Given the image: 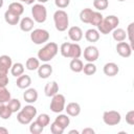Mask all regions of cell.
<instances>
[{"instance_id":"42","label":"cell","mask_w":134,"mask_h":134,"mask_svg":"<svg viewBox=\"0 0 134 134\" xmlns=\"http://www.w3.org/2000/svg\"><path fill=\"white\" fill-rule=\"evenodd\" d=\"M54 4L59 8H65L70 4V0H54Z\"/></svg>"},{"instance_id":"47","label":"cell","mask_w":134,"mask_h":134,"mask_svg":"<svg viewBox=\"0 0 134 134\" xmlns=\"http://www.w3.org/2000/svg\"><path fill=\"white\" fill-rule=\"evenodd\" d=\"M80 132L77 131V130H71V131H69V134H79Z\"/></svg>"},{"instance_id":"50","label":"cell","mask_w":134,"mask_h":134,"mask_svg":"<svg viewBox=\"0 0 134 134\" xmlns=\"http://www.w3.org/2000/svg\"><path fill=\"white\" fill-rule=\"evenodd\" d=\"M3 104H4V103H2V102H0V107H1V106H2Z\"/></svg>"},{"instance_id":"43","label":"cell","mask_w":134,"mask_h":134,"mask_svg":"<svg viewBox=\"0 0 134 134\" xmlns=\"http://www.w3.org/2000/svg\"><path fill=\"white\" fill-rule=\"evenodd\" d=\"M9 80L7 75H0V86H6L8 84Z\"/></svg>"},{"instance_id":"10","label":"cell","mask_w":134,"mask_h":134,"mask_svg":"<svg viewBox=\"0 0 134 134\" xmlns=\"http://www.w3.org/2000/svg\"><path fill=\"white\" fill-rule=\"evenodd\" d=\"M13 65L12 58L7 54H3L0 57V75H7L8 70Z\"/></svg>"},{"instance_id":"30","label":"cell","mask_w":134,"mask_h":134,"mask_svg":"<svg viewBox=\"0 0 134 134\" xmlns=\"http://www.w3.org/2000/svg\"><path fill=\"white\" fill-rule=\"evenodd\" d=\"M8 108L12 110L13 113H17L18 111L21 110V102L18 99V98H10L8 100V104H7Z\"/></svg>"},{"instance_id":"39","label":"cell","mask_w":134,"mask_h":134,"mask_svg":"<svg viewBox=\"0 0 134 134\" xmlns=\"http://www.w3.org/2000/svg\"><path fill=\"white\" fill-rule=\"evenodd\" d=\"M22 110H23L24 112H26V113H27L31 118L36 117V115H37V108H36L35 106L30 105V104H28V105L24 106V107L22 108Z\"/></svg>"},{"instance_id":"27","label":"cell","mask_w":134,"mask_h":134,"mask_svg":"<svg viewBox=\"0 0 134 134\" xmlns=\"http://www.w3.org/2000/svg\"><path fill=\"white\" fill-rule=\"evenodd\" d=\"M10 73H12V75H14L16 77L20 76L21 74L24 73V65L20 62L13 64L12 67H10Z\"/></svg>"},{"instance_id":"31","label":"cell","mask_w":134,"mask_h":134,"mask_svg":"<svg viewBox=\"0 0 134 134\" xmlns=\"http://www.w3.org/2000/svg\"><path fill=\"white\" fill-rule=\"evenodd\" d=\"M12 98L10 92L7 90L6 86H0V102L2 103H8V100Z\"/></svg>"},{"instance_id":"9","label":"cell","mask_w":134,"mask_h":134,"mask_svg":"<svg viewBox=\"0 0 134 134\" xmlns=\"http://www.w3.org/2000/svg\"><path fill=\"white\" fill-rule=\"evenodd\" d=\"M83 55H84V59H85L87 62L94 63V62L98 59V57H99V51H98V49H97L96 46L90 45V46H87V47L84 49Z\"/></svg>"},{"instance_id":"51","label":"cell","mask_w":134,"mask_h":134,"mask_svg":"<svg viewBox=\"0 0 134 134\" xmlns=\"http://www.w3.org/2000/svg\"><path fill=\"white\" fill-rule=\"evenodd\" d=\"M117 1H119V2H122V1H126V0H117Z\"/></svg>"},{"instance_id":"16","label":"cell","mask_w":134,"mask_h":134,"mask_svg":"<svg viewBox=\"0 0 134 134\" xmlns=\"http://www.w3.org/2000/svg\"><path fill=\"white\" fill-rule=\"evenodd\" d=\"M65 111L69 116L75 117V116L80 115V113H81V106L79 103L71 102V103L67 104V106H65Z\"/></svg>"},{"instance_id":"29","label":"cell","mask_w":134,"mask_h":134,"mask_svg":"<svg viewBox=\"0 0 134 134\" xmlns=\"http://www.w3.org/2000/svg\"><path fill=\"white\" fill-rule=\"evenodd\" d=\"M58 124H60L63 128H67L68 126H69V124H70V118H69V115L68 114H59L57 117H55V119H54Z\"/></svg>"},{"instance_id":"32","label":"cell","mask_w":134,"mask_h":134,"mask_svg":"<svg viewBox=\"0 0 134 134\" xmlns=\"http://www.w3.org/2000/svg\"><path fill=\"white\" fill-rule=\"evenodd\" d=\"M29 125H30L29 126V132L31 134H41L43 132V130H44V127L41 126L37 120L36 121H31Z\"/></svg>"},{"instance_id":"38","label":"cell","mask_w":134,"mask_h":134,"mask_svg":"<svg viewBox=\"0 0 134 134\" xmlns=\"http://www.w3.org/2000/svg\"><path fill=\"white\" fill-rule=\"evenodd\" d=\"M50 131L52 134H63L65 131V128H63L60 124H58L55 120L50 125Z\"/></svg>"},{"instance_id":"19","label":"cell","mask_w":134,"mask_h":134,"mask_svg":"<svg viewBox=\"0 0 134 134\" xmlns=\"http://www.w3.org/2000/svg\"><path fill=\"white\" fill-rule=\"evenodd\" d=\"M34 25H35V21L29 17H24L23 19H21V21L19 23L20 29L24 32L31 31L34 29Z\"/></svg>"},{"instance_id":"20","label":"cell","mask_w":134,"mask_h":134,"mask_svg":"<svg viewBox=\"0 0 134 134\" xmlns=\"http://www.w3.org/2000/svg\"><path fill=\"white\" fill-rule=\"evenodd\" d=\"M4 20L6 23H8L9 25H17L20 22V16L14 14L10 10H5L4 13Z\"/></svg>"},{"instance_id":"11","label":"cell","mask_w":134,"mask_h":134,"mask_svg":"<svg viewBox=\"0 0 134 134\" xmlns=\"http://www.w3.org/2000/svg\"><path fill=\"white\" fill-rule=\"evenodd\" d=\"M116 51L117 53L122 58H129L132 54V46L128 42H118L116 45Z\"/></svg>"},{"instance_id":"18","label":"cell","mask_w":134,"mask_h":134,"mask_svg":"<svg viewBox=\"0 0 134 134\" xmlns=\"http://www.w3.org/2000/svg\"><path fill=\"white\" fill-rule=\"evenodd\" d=\"M16 85L20 89H27L31 85V77L28 74H21L20 76L17 77Z\"/></svg>"},{"instance_id":"36","label":"cell","mask_w":134,"mask_h":134,"mask_svg":"<svg viewBox=\"0 0 134 134\" xmlns=\"http://www.w3.org/2000/svg\"><path fill=\"white\" fill-rule=\"evenodd\" d=\"M36 120H37L41 126H43V127L45 128L46 126L49 125V122H50V117H49L48 114H46V113H42V114L38 115V117H37Z\"/></svg>"},{"instance_id":"1","label":"cell","mask_w":134,"mask_h":134,"mask_svg":"<svg viewBox=\"0 0 134 134\" xmlns=\"http://www.w3.org/2000/svg\"><path fill=\"white\" fill-rule=\"evenodd\" d=\"M59 52V46L54 42H48L45 44L39 51H38V59L42 62H49L51 61Z\"/></svg>"},{"instance_id":"23","label":"cell","mask_w":134,"mask_h":134,"mask_svg":"<svg viewBox=\"0 0 134 134\" xmlns=\"http://www.w3.org/2000/svg\"><path fill=\"white\" fill-rule=\"evenodd\" d=\"M112 37L113 39L116 41V42H122L126 40L127 38V34H126V30L122 29V28H115L112 30Z\"/></svg>"},{"instance_id":"14","label":"cell","mask_w":134,"mask_h":134,"mask_svg":"<svg viewBox=\"0 0 134 134\" xmlns=\"http://www.w3.org/2000/svg\"><path fill=\"white\" fill-rule=\"evenodd\" d=\"M103 71L107 76H115L119 72V67L117 64H115L113 62H109L104 65Z\"/></svg>"},{"instance_id":"6","label":"cell","mask_w":134,"mask_h":134,"mask_svg":"<svg viewBox=\"0 0 134 134\" xmlns=\"http://www.w3.org/2000/svg\"><path fill=\"white\" fill-rule=\"evenodd\" d=\"M65 106H66L65 96L61 93H57L52 96L49 107H50V110L53 113H61L62 111L65 110Z\"/></svg>"},{"instance_id":"5","label":"cell","mask_w":134,"mask_h":134,"mask_svg":"<svg viewBox=\"0 0 134 134\" xmlns=\"http://www.w3.org/2000/svg\"><path fill=\"white\" fill-rule=\"evenodd\" d=\"M32 20L37 23H44L47 19V9L42 3L34 4L31 7Z\"/></svg>"},{"instance_id":"49","label":"cell","mask_w":134,"mask_h":134,"mask_svg":"<svg viewBox=\"0 0 134 134\" xmlns=\"http://www.w3.org/2000/svg\"><path fill=\"white\" fill-rule=\"evenodd\" d=\"M3 4H4V0H0V8L3 6Z\"/></svg>"},{"instance_id":"28","label":"cell","mask_w":134,"mask_h":134,"mask_svg":"<svg viewBox=\"0 0 134 134\" xmlns=\"http://www.w3.org/2000/svg\"><path fill=\"white\" fill-rule=\"evenodd\" d=\"M94 10H92L91 8L87 7V8H84L81 10L80 13V19L83 23H89L90 20H91V17H92V14H93Z\"/></svg>"},{"instance_id":"35","label":"cell","mask_w":134,"mask_h":134,"mask_svg":"<svg viewBox=\"0 0 134 134\" xmlns=\"http://www.w3.org/2000/svg\"><path fill=\"white\" fill-rule=\"evenodd\" d=\"M83 71L86 75H93L96 72V66L94 65V63H90L88 62L87 64L84 65L83 67Z\"/></svg>"},{"instance_id":"25","label":"cell","mask_w":134,"mask_h":134,"mask_svg":"<svg viewBox=\"0 0 134 134\" xmlns=\"http://www.w3.org/2000/svg\"><path fill=\"white\" fill-rule=\"evenodd\" d=\"M34 118H31L26 112H24L22 109L20 111H18V114H17V120L22 124V125H28L32 121Z\"/></svg>"},{"instance_id":"37","label":"cell","mask_w":134,"mask_h":134,"mask_svg":"<svg viewBox=\"0 0 134 134\" xmlns=\"http://www.w3.org/2000/svg\"><path fill=\"white\" fill-rule=\"evenodd\" d=\"M109 5L108 0H93V6L97 10H105Z\"/></svg>"},{"instance_id":"40","label":"cell","mask_w":134,"mask_h":134,"mask_svg":"<svg viewBox=\"0 0 134 134\" xmlns=\"http://www.w3.org/2000/svg\"><path fill=\"white\" fill-rule=\"evenodd\" d=\"M133 27H134V23H130L127 27V30H126V34H127V37L129 38V42L131 43V46L133 44Z\"/></svg>"},{"instance_id":"2","label":"cell","mask_w":134,"mask_h":134,"mask_svg":"<svg viewBox=\"0 0 134 134\" xmlns=\"http://www.w3.org/2000/svg\"><path fill=\"white\" fill-rule=\"evenodd\" d=\"M60 51H61V54L64 58L79 59L82 55V48L77 43L65 42L61 45Z\"/></svg>"},{"instance_id":"22","label":"cell","mask_w":134,"mask_h":134,"mask_svg":"<svg viewBox=\"0 0 134 134\" xmlns=\"http://www.w3.org/2000/svg\"><path fill=\"white\" fill-rule=\"evenodd\" d=\"M69 67H70L71 71L79 73V72L83 71L84 63H83L82 60H80V58H79V59H72V60L70 61V63H69Z\"/></svg>"},{"instance_id":"8","label":"cell","mask_w":134,"mask_h":134,"mask_svg":"<svg viewBox=\"0 0 134 134\" xmlns=\"http://www.w3.org/2000/svg\"><path fill=\"white\" fill-rule=\"evenodd\" d=\"M103 120L108 126H116L121 120V115L119 112L115 110H109L105 111L103 114Z\"/></svg>"},{"instance_id":"45","label":"cell","mask_w":134,"mask_h":134,"mask_svg":"<svg viewBox=\"0 0 134 134\" xmlns=\"http://www.w3.org/2000/svg\"><path fill=\"white\" fill-rule=\"evenodd\" d=\"M20 2H23V3H25V4H28V5H30V4H32L36 0H19Z\"/></svg>"},{"instance_id":"34","label":"cell","mask_w":134,"mask_h":134,"mask_svg":"<svg viewBox=\"0 0 134 134\" xmlns=\"http://www.w3.org/2000/svg\"><path fill=\"white\" fill-rule=\"evenodd\" d=\"M12 114H13V112H12V110L8 108L7 105L3 104V105L0 107V117H1L2 119H8V118H10Z\"/></svg>"},{"instance_id":"26","label":"cell","mask_w":134,"mask_h":134,"mask_svg":"<svg viewBox=\"0 0 134 134\" xmlns=\"http://www.w3.org/2000/svg\"><path fill=\"white\" fill-rule=\"evenodd\" d=\"M8 10L13 12L14 14H16L18 16H21L24 13V6L21 2H12L8 5Z\"/></svg>"},{"instance_id":"24","label":"cell","mask_w":134,"mask_h":134,"mask_svg":"<svg viewBox=\"0 0 134 134\" xmlns=\"http://www.w3.org/2000/svg\"><path fill=\"white\" fill-rule=\"evenodd\" d=\"M40 66V60L37 59V58H28L26 63H25V68L29 71H34V70H37Z\"/></svg>"},{"instance_id":"3","label":"cell","mask_w":134,"mask_h":134,"mask_svg":"<svg viewBox=\"0 0 134 134\" xmlns=\"http://www.w3.org/2000/svg\"><path fill=\"white\" fill-rule=\"evenodd\" d=\"M118 24H119L118 17H116L114 15H110L103 19V21L97 26V30L103 35H108L110 32H112V30L115 29Z\"/></svg>"},{"instance_id":"48","label":"cell","mask_w":134,"mask_h":134,"mask_svg":"<svg viewBox=\"0 0 134 134\" xmlns=\"http://www.w3.org/2000/svg\"><path fill=\"white\" fill-rule=\"evenodd\" d=\"M36 1H38L39 3H42V4H44V3H46L48 0H36Z\"/></svg>"},{"instance_id":"7","label":"cell","mask_w":134,"mask_h":134,"mask_svg":"<svg viewBox=\"0 0 134 134\" xmlns=\"http://www.w3.org/2000/svg\"><path fill=\"white\" fill-rule=\"evenodd\" d=\"M30 40L37 45L44 44L49 40V32L43 28L32 29L31 34H30Z\"/></svg>"},{"instance_id":"13","label":"cell","mask_w":134,"mask_h":134,"mask_svg":"<svg viewBox=\"0 0 134 134\" xmlns=\"http://www.w3.org/2000/svg\"><path fill=\"white\" fill-rule=\"evenodd\" d=\"M68 37L73 42H79L83 39V30L79 26H72L68 29Z\"/></svg>"},{"instance_id":"46","label":"cell","mask_w":134,"mask_h":134,"mask_svg":"<svg viewBox=\"0 0 134 134\" xmlns=\"http://www.w3.org/2000/svg\"><path fill=\"white\" fill-rule=\"evenodd\" d=\"M8 133V130L4 127H0V134H7Z\"/></svg>"},{"instance_id":"4","label":"cell","mask_w":134,"mask_h":134,"mask_svg":"<svg viewBox=\"0 0 134 134\" xmlns=\"http://www.w3.org/2000/svg\"><path fill=\"white\" fill-rule=\"evenodd\" d=\"M53 22L57 30L65 31L69 25V17L68 14L64 9H58L53 14Z\"/></svg>"},{"instance_id":"12","label":"cell","mask_w":134,"mask_h":134,"mask_svg":"<svg viewBox=\"0 0 134 134\" xmlns=\"http://www.w3.org/2000/svg\"><path fill=\"white\" fill-rule=\"evenodd\" d=\"M38 97H39V94H38V91L35 88H29L28 87L27 89H25V92L23 93V98L28 104L36 103Z\"/></svg>"},{"instance_id":"15","label":"cell","mask_w":134,"mask_h":134,"mask_svg":"<svg viewBox=\"0 0 134 134\" xmlns=\"http://www.w3.org/2000/svg\"><path fill=\"white\" fill-rule=\"evenodd\" d=\"M44 93L48 97H52L54 94L59 93V85L55 81L48 82L44 87Z\"/></svg>"},{"instance_id":"33","label":"cell","mask_w":134,"mask_h":134,"mask_svg":"<svg viewBox=\"0 0 134 134\" xmlns=\"http://www.w3.org/2000/svg\"><path fill=\"white\" fill-rule=\"evenodd\" d=\"M103 19H104V17H103V15L99 13V12H93V14H92V17H91V20H90V22H89V24H91V25H93V26H98L99 25V23L103 21Z\"/></svg>"},{"instance_id":"44","label":"cell","mask_w":134,"mask_h":134,"mask_svg":"<svg viewBox=\"0 0 134 134\" xmlns=\"http://www.w3.org/2000/svg\"><path fill=\"white\" fill-rule=\"evenodd\" d=\"M95 131L92 128H85L82 130V134H94Z\"/></svg>"},{"instance_id":"17","label":"cell","mask_w":134,"mask_h":134,"mask_svg":"<svg viewBox=\"0 0 134 134\" xmlns=\"http://www.w3.org/2000/svg\"><path fill=\"white\" fill-rule=\"evenodd\" d=\"M37 70H38V75L41 79H48L52 74V66L47 63L40 65Z\"/></svg>"},{"instance_id":"21","label":"cell","mask_w":134,"mask_h":134,"mask_svg":"<svg viewBox=\"0 0 134 134\" xmlns=\"http://www.w3.org/2000/svg\"><path fill=\"white\" fill-rule=\"evenodd\" d=\"M85 38L88 42H91V43L97 42L99 40V31L95 28H89L85 32Z\"/></svg>"},{"instance_id":"41","label":"cell","mask_w":134,"mask_h":134,"mask_svg":"<svg viewBox=\"0 0 134 134\" xmlns=\"http://www.w3.org/2000/svg\"><path fill=\"white\" fill-rule=\"evenodd\" d=\"M126 122L130 126L134 125V110H130L126 114Z\"/></svg>"}]
</instances>
